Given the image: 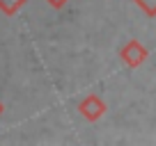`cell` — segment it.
Returning <instances> with one entry per match:
<instances>
[{"label":"cell","mask_w":156,"mask_h":146,"mask_svg":"<svg viewBox=\"0 0 156 146\" xmlns=\"http://www.w3.org/2000/svg\"><path fill=\"white\" fill-rule=\"evenodd\" d=\"M147 55H149V53H147V48H145L138 39H131L129 44L122 46V50H119V57H122L124 64H126V66H131V68H138V66L147 59Z\"/></svg>","instance_id":"1"},{"label":"cell","mask_w":156,"mask_h":146,"mask_svg":"<svg viewBox=\"0 0 156 146\" xmlns=\"http://www.w3.org/2000/svg\"><path fill=\"white\" fill-rule=\"evenodd\" d=\"M78 112L83 114L87 121H97V119H101L106 114V103H103L101 96L90 94V96H85L83 101L78 103Z\"/></svg>","instance_id":"2"},{"label":"cell","mask_w":156,"mask_h":146,"mask_svg":"<svg viewBox=\"0 0 156 146\" xmlns=\"http://www.w3.org/2000/svg\"><path fill=\"white\" fill-rule=\"evenodd\" d=\"M25 2H28V0H0V12L7 14V16H12V14H16Z\"/></svg>","instance_id":"3"},{"label":"cell","mask_w":156,"mask_h":146,"mask_svg":"<svg viewBox=\"0 0 156 146\" xmlns=\"http://www.w3.org/2000/svg\"><path fill=\"white\" fill-rule=\"evenodd\" d=\"M147 16H156V0H133Z\"/></svg>","instance_id":"4"},{"label":"cell","mask_w":156,"mask_h":146,"mask_svg":"<svg viewBox=\"0 0 156 146\" xmlns=\"http://www.w3.org/2000/svg\"><path fill=\"white\" fill-rule=\"evenodd\" d=\"M46 2H48L51 7H55V9H60V7H64L69 2V0H46Z\"/></svg>","instance_id":"5"},{"label":"cell","mask_w":156,"mask_h":146,"mask_svg":"<svg viewBox=\"0 0 156 146\" xmlns=\"http://www.w3.org/2000/svg\"><path fill=\"white\" fill-rule=\"evenodd\" d=\"M2 112H5V105H2V103H0V114H2Z\"/></svg>","instance_id":"6"}]
</instances>
